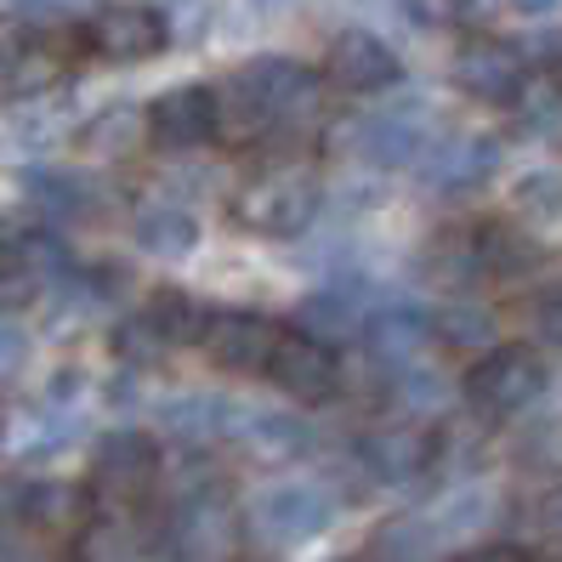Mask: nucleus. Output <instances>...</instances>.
<instances>
[{
	"label": "nucleus",
	"instance_id": "1",
	"mask_svg": "<svg viewBox=\"0 0 562 562\" xmlns=\"http://www.w3.org/2000/svg\"><path fill=\"white\" fill-rule=\"evenodd\" d=\"M313 109H318V75L290 57H261L216 91V137L261 143L273 131L302 125Z\"/></svg>",
	"mask_w": 562,
	"mask_h": 562
},
{
	"label": "nucleus",
	"instance_id": "2",
	"mask_svg": "<svg viewBox=\"0 0 562 562\" xmlns=\"http://www.w3.org/2000/svg\"><path fill=\"white\" fill-rule=\"evenodd\" d=\"M318 205H324L318 165L290 154V159H273V165H261V171H250L239 182V193L227 200V216L256 239H295L313 227Z\"/></svg>",
	"mask_w": 562,
	"mask_h": 562
},
{
	"label": "nucleus",
	"instance_id": "3",
	"mask_svg": "<svg viewBox=\"0 0 562 562\" xmlns=\"http://www.w3.org/2000/svg\"><path fill=\"white\" fill-rule=\"evenodd\" d=\"M177 562H227L245 540V522H239V506L234 494L222 488V477H200L188 483L171 506L159 517V535H154Z\"/></svg>",
	"mask_w": 562,
	"mask_h": 562
},
{
	"label": "nucleus",
	"instance_id": "4",
	"mask_svg": "<svg viewBox=\"0 0 562 562\" xmlns=\"http://www.w3.org/2000/svg\"><path fill=\"white\" fill-rule=\"evenodd\" d=\"M245 540L261 551H284V546H307L336 522V494L313 477H284L268 483L250 506H239Z\"/></svg>",
	"mask_w": 562,
	"mask_h": 562
},
{
	"label": "nucleus",
	"instance_id": "5",
	"mask_svg": "<svg viewBox=\"0 0 562 562\" xmlns=\"http://www.w3.org/2000/svg\"><path fill=\"white\" fill-rule=\"evenodd\" d=\"M460 392H467V409H472V415L506 420V415H522V409L546 392V363H540L535 347H522V341L483 347V352L472 358L467 381H460Z\"/></svg>",
	"mask_w": 562,
	"mask_h": 562
},
{
	"label": "nucleus",
	"instance_id": "6",
	"mask_svg": "<svg viewBox=\"0 0 562 562\" xmlns=\"http://www.w3.org/2000/svg\"><path fill=\"white\" fill-rule=\"evenodd\" d=\"M165 472V460H159V443L148 432H137V426H125V432H109V438H97L91 449V501L97 506H143L154 483Z\"/></svg>",
	"mask_w": 562,
	"mask_h": 562
},
{
	"label": "nucleus",
	"instance_id": "7",
	"mask_svg": "<svg viewBox=\"0 0 562 562\" xmlns=\"http://www.w3.org/2000/svg\"><path fill=\"white\" fill-rule=\"evenodd\" d=\"M438 460H443V432L426 420H386L375 432H363V443H358V467L392 488L426 477Z\"/></svg>",
	"mask_w": 562,
	"mask_h": 562
},
{
	"label": "nucleus",
	"instance_id": "8",
	"mask_svg": "<svg viewBox=\"0 0 562 562\" xmlns=\"http://www.w3.org/2000/svg\"><path fill=\"white\" fill-rule=\"evenodd\" d=\"M165 41H171V29H165V18L154 7H143V0L97 7L80 29V46L103 63H148V57L165 52Z\"/></svg>",
	"mask_w": 562,
	"mask_h": 562
},
{
	"label": "nucleus",
	"instance_id": "9",
	"mask_svg": "<svg viewBox=\"0 0 562 562\" xmlns=\"http://www.w3.org/2000/svg\"><path fill=\"white\" fill-rule=\"evenodd\" d=\"M261 375H273V386L295 404H324V398L341 392V358H336L329 341L307 336V329H279Z\"/></svg>",
	"mask_w": 562,
	"mask_h": 562
},
{
	"label": "nucleus",
	"instance_id": "10",
	"mask_svg": "<svg viewBox=\"0 0 562 562\" xmlns=\"http://www.w3.org/2000/svg\"><path fill=\"white\" fill-rule=\"evenodd\" d=\"M279 329H284L279 318L256 313V307H211L200 347L211 352V363H216V370H227V375H261V370H268L273 341H279Z\"/></svg>",
	"mask_w": 562,
	"mask_h": 562
},
{
	"label": "nucleus",
	"instance_id": "11",
	"mask_svg": "<svg viewBox=\"0 0 562 562\" xmlns=\"http://www.w3.org/2000/svg\"><path fill=\"white\" fill-rule=\"evenodd\" d=\"M324 80L352 91V97H381L404 80V63L381 35H370V29H341L324 52Z\"/></svg>",
	"mask_w": 562,
	"mask_h": 562
},
{
	"label": "nucleus",
	"instance_id": "12",
	"mask_svg": "<svg viewBox=\"0 0 562 562\" xmlns=\"http://www.w3.org/2000/svg\"><path fill=\"white\" fill-rule=\"evenodd\" d=\"M522 80H528V57L512 41L472 35L467 46H460V57H454V86L467 97H477V103H488V109H512Z\"/></svg>",
	"mask_w": 562,
	"mask_h": 562
},
{
	"label": "nucleus",
	"instance_id": "13",
	"mask_svg": "<svg viewBox=\"0 0 562 562\" xmlns=\"http://www.w3.org/2000/svg\"><path fill=\"white\" fill-rule=\"evenodd\" d=\"M148 143L154 148H205L216 143V91L211 86H171L148 103Z\"/></svg>",
	"mask_w": 562,
	"mask_h": 562
},
{
	"label": "nucleus",
	"instance_id": "14",
	"mask_svg": "<svg viewBox=\"0 0 562 562\" xmlns=\"http://www.w3.org/2000/svg\"><path fill=\"white\" fill-rule=\"evenodd\" d=\"M91 512H97V501L80 483H29V488H18V517L57 551H69V540L80 535V522Z\"/></svg>",
	"mask_w": 562,
	"mask_h": 562
},
{
	"label": "nucleus",
	"instance_id": "15",
	"mask_svg": "<svg viewBox=\"0 0 562 562\" xmlns=\"http://www.w3.org/2000/svg\"><path fill=\"white\" fill-rule=\"evenodd\" d=\"M494 171H501V143L494 137H454L426 159V182H432V193H449V200L488 188Z\"/></svg>",
	"mask_w": 562,
	"mask_h": 562
},
{
	"label": "nucleus",
	"instance_id": "16",
	"mask_svg": "<svg viewBox=\"0 0 562 562\" xmlns=\"http://www.w3.org/2000/svg\"><path fill=\"white\" fill-rule=\"evenodd\" d=\"M75 432H80V409H69L63 398L0 415V449L7 454H46V449H63Z\"/></svg>",
	"mask_w": 562,
	"mask_h": 562
},
{
	"label": "nucleus",
	"instance_id": "17",
	"mask_svg": "<svg viewBox=\"0 0 562 562\" xmlns=\"http://www.w3.org/2000/svg\"><path fill=\"white\" fill-rule=\"evenodd\" d=\"M477 256H483V279H528L551 261V250L522 222H506V216L477 222Z\"/></svg>",
	"mask_w": 562,
	"mask_h": 562
},
{
	"label": "nucleus",
	"instance_id": "18",
	"mask_svg": "<svg viewBox=\"0 0 562 562\" xmlns=\"http://www.w3.org/2000/svg\"><path fill=\"white\" fill-rule=\"evenodd\" d=\"M222 438H234L250 460H295L307 443V432L290 415H268V409H222Z\"/></svg>",
	"mask_w": 562,
	"mask_h": 562
},
{
	"label": "nucleus",
	"instance_id": "19",
	"mask_svg": "<svg viewBox=\"0 0 562 562\" xmlns=\"http://www.w3.org/2000/svg\"><path fill=\"white\" fill-rule=\"evenodd\" d=\"M148 540H143V528L137 517H131V506H97L86 522H80V535L69 540L75 562H131Z\"/></svg>",
	"mask_w": 562,
	"mask_h": 562
},
{
	"label": "nucleus",
	"instance_id": "20",
	"mask_svg": "<svg viewBox=\"0 0 562 562\" xmlns=\"http://www.w3.org/2000/svg\"><path fill=\"white\" fill-rule=\"evenodd\" d=\"M443 551H449V540L432 522V512H404L370 535V557L363 562H438Z\"/></svg>",
	"mask_w": 562,
	"mask_h": 562
},
{
	"label": "nucleus",
	"instance_id": "21",
	"mask_svg": "<svg viewBox=\"0 0 562 562\" xmlns=\"http://www.w3.org/2000/svg\"><path fill=\"white\" fill-rule=\"evenodd\" d=\"M420 268L432 284H449V290H467L483 279V256H477V227H438L420 250Z\"/></svg>",
	"mask_w": 562,
	"mask_h": 562
},
{
	"label": "nucleus",
	"instance_id": "22",
	"mask_svg": "<svg viewBox=\"0 0 562 562\" xmlns=\"http://www.w3.org/2000/svg\"><path fill=\"white\" fill-rule=\"evenodd\" d=\"M137 245L159 261H182L200 245V222L177 200H148V205H137Z\"/></svg>",
	"mask_w": 562,
	"mask_h": 562
},
{
	"label": "nucleus",
	"instance_id": "23",
	"mask_svg": "<svg viewBox=\"0 0 562 562\" xmlns=\"http://www.w3.org/2000/svg\"><path fill=\"white\" fill-rule=\"evenodd\" d=\"M143 313L154 318V329H159L171 347H200L205 318H211V307L200 302V295H188V290H154Z\"/></svg>",
	"mask_w": 562,
	"mask_h": 562
},
{
	"label": "nucleus",
	"instance_id": "24",
	"mask_svg": "<svg viewBox=\"0 0 562 562\" xmlns=\"http://www.w3.org/2000/svg\"><path fill=\"white\" fill-rule=\"evenodd\" d=\"M347 137H352V148L370 159V165H404V159H415V148H420V131H415L409 120H398V114L358 120Z\"/></svg>",
	"mask_w": 562,
	"mask_h": 562
},
{
	"label": "nucleus",
	"instance_id": "25",
	"mask_svg": "<svg viewBox=\"0 0 562 562\" xmlns=\"http://www.w3.org/2000/svg\"><path fill=\"white\" fill-rule=\"evenodd\" d=\"M295 329H307V336L341 347L347 336H358V329H363V313H358V302H352L347 290H324V295H307V302H302Z\"/></svg>",
	"mask_w": 562,
	"mask_h": 562
},
{
	"label": "nucleus",
	"instance_id": "26",
	"mask_svg": "<svg viewBox=\"0 0 562 562\" xmlns=\"http://www.w3.org/2000/svg\"><path fill=\"white\" fill-rule=\"evenodd\" d=\"M143 137H148V114L143 109H109V114H97L80 131V143L97 159H131V154H143Z\"/></svg>",
	"mask_w": 562,
	"mask_h": 562
},
{
	"label": "nucleus",
	"instance_id": "27",
	"mask_svg": "<svg viewBox=\"0 0 562 562\" xmlns=\"http://www.w3.org/2000/svg\"><path fill=\"white\" fill-rule=\"evenodd\" d=\"M426 329H432L449 352H483V347H494V313L477 307V302H449V307H438Z\"/></svg>",
	"mask_w": 562,
	"mask_h": 562
},
{
	"label": "nucleus",
	"instance_id": "28",
	"mask_svg": "<svg viewBox=\"0 0 562 562\" xmlns=\"http://www.w3.org/2000/svg\"><path fill=\"white\" fill-rule=\"evenodd\" d=\"M171 352H177V347L159 336L148 313H131V318L114 324V358L125 363V370H159Z\"/></svg>",
	"mask_w": 562,
	"mask_h": 562
},
{
	"label": "nucleus",
	"instance_id": "29",
	"mask_svg": "<svg viewBox=\"0 0 562 562\" xmlns=\"http://www.w3.org/2000/svg\"><path fill=\"white\" fill-rule=\"evenodd\" d=\"M512 205L522 222H535V227H551L562 222V171L557 165H540V171H522L517 188H512Z\"/></svg>",
	"mask_w": 562,
	"mask_h": 562
},
{
	"label": "nucleus",
	"instance_id": "30",
	"mask_svg": "<svg viewBox=\"0 0 562 562\" xmlns=\"http://www.w3.org/2000/svg\"><path fill=\"white\" fill-rule=\"evenodd\" d=\"M512 517H517V528H522L528 546L562 551V488H535V494H522V501L512 506Z\"/></svg>",
	"mask_w": 562,
	"mask_h": 562
},
{
	"label": "nucleus",
	"instance_id": "31",
	"mask_svg": "<svg viewBox=\"0 0 562 562\" xmlns=\"http://www.w3.org/2000/svg\"><path fill=\"white\" fill-rule=\"evenodd\" d=\"M29 193L63 222V216H80L86 205H91V193H86V182L80 177H69V171H35L29 177Z\"/></svg>",
	"mask_w": 562,
	"mask_h": 562
},
{
	"label": "nucleus",
	"instance_id": "32",
	"mask_svg": "<svg viewBox=\"0 0 562 562\" xmlns=\"http://www.w3.org/2000/svg\"><path fill=\"white\" fill-rule=\"evenodd\" d=\"M165 426H171L177 438H193V443H205L222 432V404L216 398H177V404H165L159 409Z\"/></svg>",
	"mask_w": 562,
	"mask_h": 562
},
{
	"label": "nucleus",
	"instance_id": "33",
	"mask_svg": "<svg viewBox=\"0 0 562 562\" xmlns=\"http://www.w3.org/2000/svg\"><path fill=\"white\" fill-rule=\"evenodd\" d=\"M52 551H57V546H46L23 517L0 522V562H52Z\"/></svg>",
	"mask_w": 562,
	"mask_h": 562
},
{
	"label": "nucleus",
	"instance_id": "34",
	"mask_svg": "<svg viewBox=\"0 0 562 562\" xmlns=\"http://www.w3.org/2000/svg\"><path fill=\"white\" fill-rule=\"evenodd\" d=\"M528 318H535V336L562 347V284H546L535 302H528Z\"/></svg>",
	"mask_w": 562,
	"mask_h": 562
},
{
	"label": "nucleus",
	"instance_id": "35",
	"mask_svg": "<svg viewBox=\"0 0 562 562\" xmlns=\"http://www.w3.org/2000/svg\"><path fill=\"white\" fill-rule=\"evenodd\" d=\"M426 18H449V23H477L494 12V0H420Z\"/></svg>",
	"mask_w": 562,
	"mask_h": 562
},
{
	"label": "nucleus",
	"instance_id": "36",
	"mask_svg": "<svg viewBox=\"0 0 562 562\" xmlns=\"http://www.w3.org/2000/svg\"><path fill=\"white\" fill-rule=\"evenodd\" d=\"M23 358H29V336L18 324H7V313H0V381H12L23 370Z\"/></svg>",
	"mask_w": 562,
	"mask_h": 562
},
{
	"label": "nucleus",
	"instance_id": "37",
	"mask_svg": "<svg viewBox=\"0 0 562 562\" xmlns=\"http://www.w3.org/2000/svg\"><path fill=\"white\" fill-rule=\"evenodd\" d=\"M460 562H535L522 546H506V540H488V546H472Z\"/></svg>",
	"mask_w": 562,
	"mask_h": 562
},
{
	"label": "nucleus",
	"instance_id": "38",
	"mask_svg": "<svg viewBox=\"0 0 562 562\" xmlns=\"http://www.w3.org/2000/svg\"><path fill=\"white\" fill-rule=\"evenodd\" d=\"M522 12H551V7H562V0H517Z\"/></svg>",
	"mask_w": 562,
	"mask_h": 562
}]
</instances>
